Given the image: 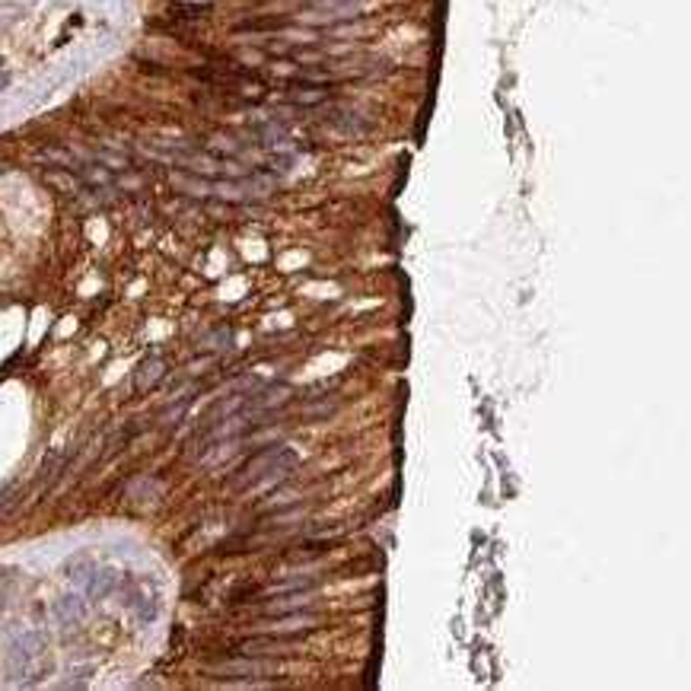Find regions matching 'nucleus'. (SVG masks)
Wrapping results in <instances>:
<instances>
[{
	"label": "nucleus",
	"instance_id": "f257e3e1",
	"mask_svg": "<svg viewBox=\"0 0 691 691\" xmlns=\"http://www.w3.org/2000/svg\"><path fill=\"white\" fill-rule=\"evenodd\" d=\"M296 462V456L290 450H284V446H271V450H261L259 456L252 459V462L246 465V475L239 478V484H259V481H268V478H274V475H284L287 469Z\"/></svg>",
	"mask_w": 691,
	"mask_h": 691
},
{
	"label": "nucleus",
	"instance_id": "f03ea898",
	"mask_svg": "<svg viewBox=\"0 0 691 691\" xmlns=\"http://www.w3.org/2000/svg\"><path fill=\"white\" fill-rule=\"evenodd\" d=\"M278 669V663H261V660H233L220 666V675H236V679H252V675H268Z\"/></svg>",
	"mask_w": 691,
	"mask_h": 691
},
{
	"label": "nucleus",
	"instance_id": "7ed1b4c3",
	"mask_svg": "<svg viewBox=\"0 0 691 691\" xmlns=\"http://www.w3.org/2000/svg\"><path fill=\"white\" fill-rule=\"evenodd\" d=\"M163 373H166V364H163V357H150V360H143L141 370H137V376H134V389H137V392L153 389V386L163 379Z\"/></svg>",
	"mask_w": 691,
	"mask_h": 691
},
{
	"label": "nucleus",
	"instance_id": "20e7f679",
	"mask_svg": "<svg viewBox=\"0 0 691 691\" xmlns=\"http://www.w3.org/2000/svg\"><path fill=\"white\" fill-rule=\"evenodd\" d=\"M115 587H118V574L115 570H93V577L87 580V596L89 599H102V596H109V592H115Z\"/></svg>",
	"mask_w": 691,
	"mask_h": 691
},
{
	"label": "nucleus",
	"instance_id": "39448f33",
	"mask_svg": "<svg viewBox=\"0 0 691 691\" xmlns=\"http://www.w3.org/2000/svg\"><path fill=\"white\" fill-rule=\"evenodd\" d=\"M83 611H87V602H83L80 596H64V599H58V605H55L58 621H64V624L80 621Z\"/></svg>",
	"mask_w": 691,
	"mask_h": 691
},
{
	"label": "nucleus",
	"instance_id": "423d86ee",
	"mask_svg": "<svg viewBox=\"0 0 691 691\" xmlns=\"http://www.w3.org/2000/svg\"><path fill=\"white\" fill-rule=\"evenodd\" d=\"M93 570L96 567H93V557H89V555H74L67 564H64V574H67L70 580L83 583V587H87V580L93 577Z\"/></svg>",
	"mask_w": 691,
	"mask_h": 691
},
{
	"label": "nucleus",
	"instance_id": "0eeeda50",
	"mask_svg": "<svg viewBox=\"0 0 691 691\" xmlns=\"http://www.w3.org/2000/svg\"><path fill=\"white\" fill-rule=\"evenodd\" d=\"M128 605H134V611L143 618V621H150V618H156V602H150L147 596H137V592H134V596L128 599Z\"/></svg>",
	"mask_w": 691,
	"mask_h": 691
},
{
	"label": "nucleus",
	"instance_id": "6e6552de",
	"mask_svg": "<svg viewBox=\"0 0 691 691\" xmlns=\"http://www.w3.org/2000/svg\"><path fill=\"white\" fill-rule=\"evenodd\" d=\"M312 587H315V580H287V583H281L274 592H281V596H290V592H306V589H312Z\"/></svg>",
	"mask_w": 691,
	"mask_h": 691
},
{
	"label": "nucleus",
	"instance_id": "1a4fd4ad",
	"mask_svg": "<svg viewBox=\"0 0 691 691\" xmlns=\"http://www.w3.org/2000/svg\"><path fill=\"white\" fill-rule=\"evenodd\" d=\"M6 87V74H0V89H4Z\"/></svg>",
	"mask_w": 691,
	"mask_h": 691
}]
</instances>
